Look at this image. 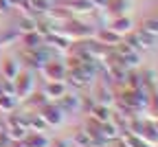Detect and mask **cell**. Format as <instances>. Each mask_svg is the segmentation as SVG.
<instances>
[{
	"label": "cell",
	"mask_w": 158,
	"mask_h": 147,
	"mask_svg": "<svg viewBox=\"0 0 158 147\" xmlns=\"http://www.w3.org/2000/svg\"><path fill=\"white\" fill-rule=\"evenodd\" d=\"M40 73H42V77L46 81H62L66 79V66H64V61H57V59H48L46 64L40 68Z\"/></svg>",
	"instance_id": "1"
},
{
	"label": "cell",
	"mask_w": 158,
	"mask_h": 147,
	"mask_svg": "<svg viewBox=\"0 0 158 147\" xmlns=\"http://www.w3.org/2000/svg\"><path fill=\"white\" fill-rule=\"evenodd\" d=\"M13 86H15V99H29L35 90V79L31 73H22L13 79Z\"/></svg>",
	"instance_id": "2"
},
{
	"label": "cell",
	"mask_w": 158,
	"mask_h": 147,
	"mask_svg": "<svg viewBox=\"0 0 158 147\" xmlns=\"http://www.w3.org/2000/svg\"><path fill=\"white\" fill-rule=\"evenodd\" d=\"M106 27L112 29L116 35H121V37H125V35H130L134 31V22H132V18H127V15H112Z\"/></svg>",
	"instance_id": "3"
},
{
	"label": "cell",
	"mask_w": 158,
	"mask_h": 147,
	"mask_svg": "<svg viewBox=\"0 0 158 147\" xmlns=\"http://www.w3.org/2000/svg\"><path fill=\"white\" fill-rule=\"evenodd\" d=\"M40 116L44 119V123L46 125H62V121H64V112L59 110L55 103H44L42 108H40V112H37Z\"/></svg>",
	"instance_id": "4"
},
{
	"label": "cell",
	"mask_w": 158,
	"mask_h": 147,
	"mask_svg": "<svg viewBox=\"0 0 158 147\" xmlns=\"http://www.w3.org/2000/svg\"><path fill=\"white\" fill-rule=\"evenodd\" d=\"M55 106L62 110V112H73V110H81V97H79L77 92H66L62 94L57 101H55Z\"/></svg>",
	"instance_id": "5"
},
{
	"label": "cell",
	"mask_w": 158,
	"mask_h": 147,
	"mask_svg": "<svg viewBox=\"0 0 158 147\" xmlns=\"http://www.w3.org/2000/svg\"><path fill=\"white\" fill-rule=\"evenodd\" d=\"M57 7L66 9L68 13H92V5L90 0H59Z\"/></svg>",
	"instance_id": "6"
},
{
	"label": "cell",
	"mask_w": 158,
	"mask_h": 147,
	"mask_svg": "<svg viewBox=\"0 0 158 147\" xmlns=\"http://www.w3.org/2000/svg\"><path fill=\"white\" fill-rule=\"evenodd\" d=\"M68 92V86H66V81L62 79V81H46V86H44V97L51 101V99H59V97H62V94H66Z\"/></svg>",
	"instance_id": "7"
},
{
	"label": "cell",
	"mask_w": 158,
	"mask_h": 147,
	"mask_svg": "<svg viewBox=\"0 0 158 147\" xmlns=\"http://www.w3.org/2000/svg\"><path fill=\"white\" fill-rule=\"evenodd\" d=\"M103 11L110 15H127L132 11V2L130 0H108Z\"/></svg>",
	"instance_id": "8"
},
{
	"label": "cell",
	"mask_w": 158,
	"mask_h": 147,
	"mask_svg": "<svg viewBox=\"0 0 158 147\" xmlns=\"http://www.w3.org/2000/svg\"><path fill=\"white\" fill-rule=\"evenodd\" d=\"M94 40H97V42H101V44H106V46H116L123 37H121V35H116V33H114L112 29H108V27H101V29H97V31H94Z\"/></svg>",
	"instance_id": "9"
},
{
	"label": "cell",
	"mask_w": 158,
	"mask_h": 147,
	"mask_svg": "<svg viewBox=\"0 0 158 147\" xmlns=\"http://www.w3.org/2000/svg\"><path fill=\"white\" fill-rule=\"evenodd\" d=\"M24 147H51V141L44 136V132H27V136L22 138Z\"/></svg>",
	"instance_id": "10"
},
{
	"label": "cell",
	"mask_w": 158,
	"mask_h": 147,
	"mask_svg": "<svg viewBox=\"0 0 158 147\" xmlns=\"http://www.w3.org/2000/svg\"><path fill=\"white\" fill-rule=\"evenodd\" d=\"M141 138L145 141V143H149V145H158V130H156V125L154 123H143V130H141Z\"/></svg>",
	"instance_id": "11"
},
{
	"label": "cell",
	"mask_w": 158,
	"mask_h": 147,
	"mask_svg": "<svg viewBox=\"0 0 158 147\" xmlns=\"http://www.w3.org/2000/svg\"><path fill=\"white\" fill-rule=\"evenodd\" d=\"M94 101H97V103H101V106L112 108L114 103H116V94H114L112 90H108V86H103V88H99V92H97Z\"/></svg>",
	"instance_id": "12"
},
{
	"label": "cell",
	"mask_w": 158,
	"mask_h": 147,
	"mask_svg": "<svg viewBox=\"0 0 158 147\" xmlns=\"http://www.w3.org/2000/svg\"><path fill=\"white\" fill-rule=\"evenodd\" d=\"M20 75V64L15 59H5L2 61V79H15Z\"/></svg>",
	"instance_id": "13"
},
{
	"label": "cell",
	"mask_w": 158,
	"mask_h": 147,
	"mask_svg": "<svg viewBox=\"0 0 158 147\" xmlns=\"http://www.w3.org/2000/svg\"><path fill=\"white\" fill-rule=\"evenodd\" d=\"M90 116H92L94 121H99V123H106V121H110V116H112V108L97 103V106L90 110Z\"/></svg>",
	"instance_id": "14"
},
{
	"label": "cell",
	"mask_w": 158,
	"mask_h": 147,
	"mask_svg": "<svg viewBox=\"0 0 158 147\" xmlns=\"http://www.w3.org/2000/svg\"><path fill=\"white\" fill-rule=\"evenodd\" d=\"M22 44L27 48H37L44 44V37L40 35L37 31H29V33H22Z\"/></svg>",
	"instance_id": "15"
},
{
	"label": "cell",
	"mask_w": 158,
	"mask_h": 147,
	"mask_svg": "<svg viewBox=\"0 0 158 147\" xmlns=\"http://www.w3.org/2000/svg\"><path fill=\"white\" fill-rule=\"evenodd\" d=\"M90 138H92V136L88 134V130L81 128V130H77V132L73 134V141H70V143H73L75 147H88V145H90Z\"/></svg>",
	"instance_id": "16"
},
{
	"label": "cell",
	"mask_w": 158,
	"mask_h": 147,
	"mask_svg": "<svg viewBox=\"0 0 158 147\" xmlns=\"http://www.w3.org/2000/svg\"><path fill=\"white\" fill-rule=\"evenodd\" d=\"M15 103H18V99L13 94H2V92H0V110L13 112L15 110Z\"/></svg>",
	"instance_id": "17"
},
{
	"label": "cell",
	"mask_w": 158,
	"mask_h": 147,
	"mask_svg": "<svg viewBox=\"0 0 158 147\" xmlns=\"http://www.w3.org/2000/svg\"><path fill=\"white\" fill-rule=\"evenodd\" d=\"M141 29L158 37V15H152V18H145V20H143V22H141Z\"/></svg>",
	"instance_id": "18"
},
{
	"label": "cell",
	"mask_w": 158,
	"mask_h": 147,
	"mask_svg": "<svg viewBox=\"0 0 158 147\" xmlns=\"http://www.w3.org/2000/svg\"><path fill=\"white\" fill-rule=\"evenodd\" d=\"M15 40H20V31L18 29H9L7 33L0 35V46H9V44H13Z\"/></svg>",
	"instance_id": "19"
},
{
	"label": "cell",
	"mask_w": 158,
	"mask_h": 147,
	"mask_svg": "<svg viewBox=\"0 0 158 147\" xmlns=\"http://www.w3.org/2000/svg\"><path fill=\"white\" fill-rule=\"evenodd\" d=\"M27 101H29V106H33V108H37V110L42 108L44 103H48V99H46L44 94H31V97H29Z\"/></svg>",
	"instance_id": "20"
},
{
	"label": "cell",
	"mask_w": 158,
	"mask_h": 147,
	"mask_svg": "<svg viewBox=\"0 0 158 147\" xmlns=\"http://www.w3.org/2000/svg\"><path fill=\"white\" fill-rule=\"evenodd\" d=\"M0 92H2V94H13V97H15V86H13V81H11V79H2V81H0Z\"/></svg>",
	"instance_id": "21"
},
{
	"label": "cell",
	"mask_w": 158,
	"mask_h": 147,
	"mask_svg": "<svg viewBox=\"0 0 158 147\" xmlns=\"http://www.w3.org/2000/svg\"><path fill=\"white\" fill-rule=\"evenodd\" d=\"M106 2H108V0H90V5H92L94 11H103L106 9Z\"/></svg>",
	"instance_id": "22"
},
{
	"label": "cell",
	"mask_w": 158,
	"mask_h": 147,
	"mask_svg": "<svg viewBox=\"0 0 158 147\" xmlns=\"http://www.w3.org/2000/svg\"><path fill=\"white\" fill-rule=\"evenodd\" d=\"M53 147H73V143H70L68 138H59V141L53 143Z\"/></svg>",
	"instance_id": "23"
},
{
	"label": "cell",
	"mask_w": 158,
	"mask_h": 147,
	"mask_svg": "<svg viewBox=\"0 0 158 147\" xmlns=\"http://www.w3.org/2000/svg\"><path fill=\"white\" fill-rule=\"evenodd\" d=\"M154 125H156V130H158V121H156V123H154Z\"/></svg>",
	"instance_id": "24"
}]
</instances>
